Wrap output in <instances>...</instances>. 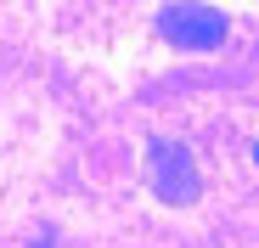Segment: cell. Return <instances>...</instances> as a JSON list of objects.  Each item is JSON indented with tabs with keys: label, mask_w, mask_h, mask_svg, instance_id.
Wrapping results in <instances>:
<instances>
[{
	"label": "cell",
	"mask_w": 259,
	"mask_h": 248,
	"mask_svg": "<svg viewBox=\"0 0 259 248\" xmlns=\"http://www.w3.org/2000/svg\"><path fill=\"white\" fill-rule=\"evenodd\" d=\"M253 158H259V147H253Z\"/></svg>",
	"instance_id": "3"
},
{
	"label": "cell",
	"mask_w": 259,
	"mask_h": 248,
	"mask_svg": "<svg viewBox=\"0 0 259 248\" xmlns=\"http://www.w3.org/2000/svg\"><path fill=\"white\" fill-rule=\"evenodd\" d=\"M226 12H214V6H163L158 12V34L169 39V46H181V51H214V46H226Z\"/></svg>",
	"instance_id": "2"
},
{
	"label": "cell",
	"mask_w": 259,
	"mask_h": 248,
	"mask_svg": "<svg viewBox=\"0 0 259 248\" xmlns=\"http://www.w3.org/2000/svg\"><path fill=\"white\" fill-rule=\"evenodd\" d=\"M147 175H152V192H158L163 203H197V192H203L192 152H186L181 141H169V136H158V141L147 147Z\"/></svg>",
	"instance_id": "1"
}]
</instances>
